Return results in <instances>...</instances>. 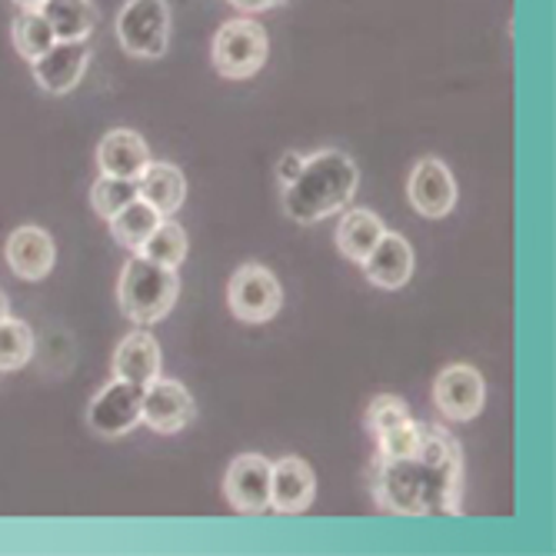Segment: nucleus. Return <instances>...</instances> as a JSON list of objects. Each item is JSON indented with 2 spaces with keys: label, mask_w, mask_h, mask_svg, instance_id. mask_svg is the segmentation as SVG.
<instances>
[{
  "label": "nucleus",
  "mask_w": 556,
  "mask_h": 556,
  "mask_svg": "<svg viewBox=\"0 0 556 556\" xmlns=\"http://www.w3.org/2000/svg\"><path fill=\"white\" fill-rule=\"evenodd\" d=\"M370 493L380 510L396 517H460L464 453L457 437L440 424H424L417 453L374 460Z\"/></svg>",
  "instance_id": "nucleus-1"
},
{
  "label": "nucleus",
  "mask_w": 556,
  "mask_h": 556,
  "mask_svg": "<svg viewBox=\"0 0 556 556\" xmlns=\"http://www.w3.org/2000/svg\"><path fill=\"white\" fill-rule=\"evenodd\" d=\"M361 174L343 150H317L303 157L300 174L283 187V214L293 224H320L343 211L357 193Z\"/></svg>",
  "instance_id": "nucleus-2"
},
{
  "label": "nucleus",
  "mask_w": 556,
  "mask_h": 556,
  "mask_svg": "<svg viewBox=\"0 0 556 556\" xmlns=\"http://www.w3.org/2000/svg\"><path fill=\"white\" fill-rule=\"evenodd\" d=\"M180 296V277L177 267H164L154 264L140 254H134L121 274V287H117V300H121V311L127 320L150 327L164 320L174 303Z\"/></svg>",
  "instance_id": "nucleus-3"
},
{
  "label": "nucleus",
  "mask_w": 556,
  "mask_h": 556,
  "mask_svg": "<svg viewBox=\"0 0 556 556\" xmlns=\"http://www.w3.org/2000/svg\"><path fill=\"white\" fill-rule=\"evenodd\" d=\"M117 40L130 58H164L170 47L167 0H127L117 14Z\"/></svg>",
  "instance_id": "nucleus-4"
},
{
  "label": "nucleus",
  "mask_w": 556,
  "mask_h": 556,
  "mask_svg": "<svg viewBox=\"0 0 556 556\" xmlns=\"http://www.w3.org/2000/svg\"><path fill=\"white\" fill-rule=\"evenodd\" d=\"M267 54H270L267 30L250 17L224 24L214 37V67L227 80L254 77L267 64Z\"/></svg>",
  "instance_id": "nucleus-5"
},
{
  "label": "nucleus",
  "mask_w": 556,
  "mask_h": 556,
  "mask_svg": "<svg viewBox=\"0 0 556 556\" xmlns=\"http://www.w3.org/2000/svg\"><path fill=\"white\" fill-rule=\"evenodd\" d=\"M227 303L237 320L243 324H267L283 307V287L261 264H243L233 270L227 287Z\"/></svg>",
  "instance_id": "nucleus-6"
},
{
  "label": "nucleus",
  "mask_w": 556,
  "mask_h": 556,
  "mask_svg": "<svg viewBox=\"0 0 556 556\" xmlns=\"http://www.w3.org/2000/svg\"><path fill=\"white\" fill-rule=\"evenodd\" d=\"M140 410H143V387L114 377L104 390L90 400L87 424H90V430L97 437L117 440V437L130 433L140 424Z\"/></svg>",
  "instance_id": "nucleus-7"
},
{
  "label": "nucleus",
  "mask_w": 556,
  "mask_h": 556,
  "mask_svg": "<svg viewBox=\"0 0 556 556\" xmlns=\"http://www.w3.org/2000/svg\"><path fill=\"white\" fill-rule=\"evenodd\" d=\"M270 470L274 464L261 453H240L230 460L224 496L237 514H264L270 507Z\"/></svg>",
  "instance_id": "nucleus-8"
},
{
  "label": "nucleus",
  "mask_w": 556,
  "mask_h": 556,
  "mask_svg": "<svg viewBox=\"0 0 556 556\" xmlns=\"http://www.w3.org/2000/svg\"><path fill=\"white\" fill-rule=\"evenodd\" d=\"M193 417H197V403L184 383L157 377L143 387L140 424H147L154 433H180L184 427H190Z\"/></svg>",
  "instance_id": "nucleus-9"
},
{
  "label": "nucleus",
  "mask_w": 556,
  "mask_h": 556,
  "mask_svg": "<svg viewBox=\"0 0 556 556\" xmlns=\"http://www.w3.org/2000/svg\"><path fill=\"white\" fill-rule=\"evenodd\" d=\"M433 403L446 420H473L486 403V387L480 370L470 364H453L433 380Z\"/></svg>",
  "instance_id": "nucleus-10"
},
{
  "label": "nucleus",
  "mask_w": 556,
  "mask_h": 556,
  "mask_svg": "<svg viewBox=\"0 0 556 556\" xmlns=\"http://www.w3.org/2000/svg\"><path fill=\"white\" fill-rule=\"evenodd\" d=\"M87 61H90L87 40H58L50 50H43L37 61H30V67H34V80L43 93L64 97L80 84Z\"/></svg>",
  "instance_id": "nucleus-11"
},
{
  "label": "nucleus",
  "mask_w": 556,
  "mask_h": 556,
  "mask_svg": "<svg viewBox=\"0 0 556 556\" xmlns=\"http://www.w3.org/2000/svg\"><path fill=\"white\" fill-rule=\"evenodd\" d=\"M407 197H410V207L420 217L440 220L457 207V180H453V174L443 161L424 157V161H417V167L410 174Z\"/></svg>",
  "instance_id": "nucleus-12"
},
{
  "label": "nucleus",
  "mask_w": 556,
  "mask_h": 556,
  "mask_svg": "<svg viewBox=\"0 0 556 556\" xmlns=\"http://www.w3.org/2000/svg\"><path fill=\"white\" fill-rule=\"evenodd\" d=\"M317 496V477L307 460L300 457H280L270 470V507L277 514L296 517L311 510Z\"/></svg>",
  "instance_id": "nucleus-13"
},
{
  "label": "nucleus",
  "mask_w": 556,
  "mask_h": 556,
  "mask_svg": "<svg viewBox=\"0 0 556 556\" xmlns=\"http://www.w3.org/2000/svg\"><path fill=\"white\" fill-rule=\"evenodd\" d=\"M4 257H8V267L34 283V280H43L50 270H54V261H58V250H54V240L43 227H17L11 237H8V247H4Z\"/></svg>",
  "instance_id": "nucleus-14"
},
{
  "label": "nucleus",
  "mask_w": 556,
  "mask_h": 556,
  "mask_svg": "<svg viewBox=\"0 0 556 556\" xmlns=\"http://www.w3.org/2000/svg\"><path fill=\"white\" fill-rule=\"evenodd\" d=\"M364 277L380 287V290H400L403 283H410L414 277V247L407 237L400 233H383L380 243L361 261Z\"/></svg>",
  "instance_id": "nucleus-15"
},
{
  "label": "nucleus",
  "mask_w": 556,
  "mask_h": 556,
  "mask_svg": "<svg viewBox=\"0 0 556 556\" xmlns=\"http://www.w3.org/2000/svg\"><path fill=\"white\" fill-rule=\"evenodd\" d=\"M150 164V147L137 130H111L104 134L97 147V167L104 177H124V180H137Z\"/></svg>",
  "instance_id": "nucleus-16"
},
{
  "label": "nucleus",
  "mask_w": 556,
  "mask_h": 556,
  "mask_svg": "<svg viewBox=\"0 0 556 556\" xmlns=\"http://www.w3.org/2000/svg\"><path fill=\"white\" fill-rule=\"evenodd\" d=\"M114 377L147 387L161 377V346L147 330H134L114 350Z\"/></svg>",
  "instance_id": "nucleus-17"
},
{
  "label": "nucleus",
  "mask_w": 556,
  "mask_h": 556,
  "mask_svg": "<svg viewBox=\"0 0 556 556\" xmlns=\"http://www.w3.org/2000/svg\"><path fill=\"white\" fill-rule=\"evenodd\" d=\"M137 197L147 200L161 217H174L187 197V177L174 164H154L150 161L147 170L137 177Z\"/></svg>",
  "instance_id": "nucleus-18"
},
{
  "label": "nucleus",
  "mask_w": 556,
  "mask_h": 556,
  "mask_svg": "<svg viewBox=\"0 0 556 556\" xmlns=\"http://www.w3.org/2000/svg\"><path fill=\"white\" fill-rule=\"evenodd\" d=\"M387 233V224L374 214V211H346L340 227H337V250L353 261V264H361L370 250L380 243V237Z\"/></svg>",
  "instance_id": "nucleus-19"
},
{
  "label": "nucleus",
  "mask_w": 556,
  "mask_h": 556,
  "mask_svg": "<svg viewBox=\"0 0 556 556\" xmlns=\"http://www.w3.org/2000/svg\"><path fill=\"white\" fill-rule=\"evenodd\" d=\"M58 40H87L97 27V8L93 0H43L37 8Z\"/></svg>",
  "instance_id": "nucleus-20"
},
{
  "label": "nucleus",
  "mask_w": 556,
  "mask_h": 556,
  "mask_svg": "<svg viewBox=\"0 0 556 556\" xmlns=\"http://www.w3.org/2000/svg\"><path fill=\"white\" fill-rule=\"evenodd\" d=\"M164 217L147 204V200H130V204L124 207V211H117L108 224H111V233H114V240L121 243V247H127V250H137L143 247V240L157 230V224H161Z\"/></svg>",
  "instance_id": "nucleus-21"
},
{
  "label": "nucleus",
  "mask_w": 556,
  "mask_h": 556,
  "mask_svg": "<svg viewBox=\"0 0 556 556\" xmlns=\"http://www.w3.org/2000/svg\"><path fill=\"white\" fill-rule=\"evenodd\" d=\"M187 247H190V243H187L184 227L174 224L170 217H164V220L157 224V230L143 240V247L137 250V254L147 257V261H154V264H164V267H180L184 257H187Z\"/></svg>",
  "instance_id": "nucleus-22"
},
{
  "label": "nucleus",
  "mask_w": 556,
  "mask_h": 556,
  "mask_svg": "<svg viewBox=\"0 0 556 556\" xmlns=\"http://www.w3.org/2000/svg\"><path fill=\"white\" fill-rule=\"evenodd\" d=\"M34 357V330L17 320L4 317L0 320V370H21Z\"/></svg>",
  "instance_id": "nucleus-23"
},
{
  "label": "nucleus",
  "mask_w": 556,
  "mask_h": 556,
  "mask_svg": "<svg viewBox=\"0 0 556 556\" xmlns=\"http://www.w3.org/2000/svg\"><path fill=\"white\" fill-rule=\"evenodd\" d=\"M58 43L54 30H50L47 17L40 11H24L17 21H14V47L24 61H37L43 50H50Z\"/></svg>",
  "instance_id": "nucleus-24"
},
{
  "label": "nucleus",
  "mask_w": 556,
  "mask_h": 556,
  "mask_svg": "<svg viewBox=\"0 0 556 556\" xmlns=\"http://www.w3.org/2000/svg\"><path fill=\"white\" fill-rule=\"evenodd\" d=\"M130 200H137V180H124V177H104L90 187V207L97 217L111 220L117 211H124Z\"/></svg>",
  "instance_id": "nucleus-25"
},
{
  "label": "nucleus",
  "mask_w": 556,
  "mask_h": 556,
  "mask_svg": "<svg viewBox=\"0 0 556 556\" xmlns=\"http://www.w3.org/2000/svg\"><path fill=\"white\" fill-rule=\"evenodd\" d=\"M420 440H424V424L417 420H407V424H400L387 433L377 437V457L383 460H400V457H410V453L420 450Z\"/></svg>",
  "instance_id": "nucleus-26"
},
{
  "label": "nucleus",
  "mask_w": 556,
  "mask_h": 556,
  "mask_svg": "<svg viewBox=\"0 0 556 556\" xmlns=\"http://www.w3.org/2000/svg\"><path fill=\"white\" fill-rule=\"evenodd\" d=\"M407 420H414V417H410V407L400 396L380 393V396L370 400V407H367V430L374 437H380V433H387V430H393L400 424H407Z\"/></svg>",
  "instance_id": "nucleus-27"
},
{
  "label": "nucleus",
  "mask_w": 556,
  "mask_h": 556,
  "mask_svg": "<svg viewBox=\"0 0 556 556\" xmlns=\"http://www.w3.org/2000/svg\"><path fill=\"white\" fill-rule=\"evenodd\" d=\"M300 167H303V154H296V150H287L283 161L277 164V177H280V184L287 187V184L300 174Z\"/></svg>",
  "instance_id": "nucleus-28"
},
{
  "label": "nucleus",
  "mask_w": 556,
  "mask_h": 556,
  "mask_svg": "<svg viewBox=\"0 0 556 556\" xmlns=\"http://www.w3.org/2000/svg\"><path fill=\"white\" fill-rule=\"evenodd\" d=\"M230 4L243 14H261V11H270V8H283V4H293V0H230Z\"/></svg>",
  "instance_id": "nucleus-29"
},
{
  "label": "nucleus",
  "mask_w": 556,
  "mask_h": 556,
  "mask_svg": "<svg viewBox=\"0 0 556 556\" xmlns=\"http://www.w3.org/2000/svg\"><path fill=\"white\" fill-rule=\"evenodd\" d=\"M4 317H11V303H8V293L0 290V320H4Z\"/></svg>",
  "instance_id": "nucleus-30"
},
{
  "label": "nucleus",
  "mask_w": 556,
  "mask_h": 556,
  "mask_svg": "<svg viewBox=\"0 0 556 556\" xmlns=\"http://www.w3.org/2000/svg\"><path fill=\"white\" fill-rule=\"evenodd\" d=\"M14 4H21L24 11H37V8L43 4V0H14Z\"/></svg>",
  "instance_id": "nucleus-31"
}]
</instances>
